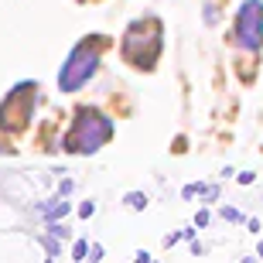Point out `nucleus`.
Here are the masks:
<instances>
[{
	"label": "nucleus",
	"instance_id": "obj_15",
	"mask_svg": "<svg viewBox=\"0 0 263 263\" xmlns=\"http://www.w3.org/2000/svg\"><path fill=\"white\" fill-rule=\"evenodd\" d=\"M48 233L51 236H59V239H68V229L62 222H48Z\"/></svg>",
	"mask_w": 263,
	"mask_h": 263
},
{
	"label": "nucleus",
	"instance_id": "obj_11",
	"mask_svg": "<svg viewBox=\"0 0 263 263\" xmlns=\"http://www.w3.org/2000/svg\"><path fill=\"white\" fill-rule=\"evenodd\" d=\"M205 188H209V185H202V181H192V185L181 188V195H185V198H195V195H205Z\"/></svg>",
	"mask_w": 263,
	"mask_h": 263
},
{
	"label": "nucleus",
	"instance_id": "obj_25",
	"mask_svg": "<svg viewBox=\"0 0 263 263\" xmlns=\"http://www.w3.org/2000/svg\"><path fill=\"white\" fill-rule=\"evenodd\" d=\"M243 263H253V256H246V260H243Z\"/></svg>",
	"mask_w": 263,
	"mask_h": 263
},
{
	"label": "nucleus",
	"instance_id": "obj_21",
	"mask_svg": "<svg viewBox=\"0 0 263 263\" xmlns=\"http://www.w3.org/2000/svg\"><path fill=\"white\" fill-rule=\"evenodd\" d=\"M68 192H72V181H68V178H65V181H62V185H59V195H62V198H65V195H68Z\"/></svg>",
	"mask_w": 263,
	"mask_h": 263
},
{
	"label": "nucleus",
	"instance_id": "obj_5",
	"mask_svg": "<svg viewBox=\"0 0 263 263\" xmlns=\"http://www.w3.org/2000/svg\"><path fill=\"white\" fill-rule=\"evenodd\" d=\"M233 45L243 51H260L263 48V0H243L233 21Z\"/></svg>",
	"mask_w": 263,
	"mask_h": 263
},
{
	"label": "nucleus",
	"instance_id": "obj_23",
	"mask_svg": "<svg viewBox=\"0 0 263 263\" xmlns=\"http://www.w3.org/2000/svg\"><path fill=\"white\" fill-rule=\"evenodd\" d=\"M0 154H14V147H10V144H4V140H0Z\"/></svg>",
	"mask_w": 263,
	"mask_h": 263
},
{
	"label": "nucleus",
	"instance_id": "obj_22",
	"mask_svg": "<svg viewBox=\"0 0 263 263\" xmlns=\"http://www.w3.org/2000/svg\"><path fill=\"white\" fill-rule=\"evenodd\" d=\"M202 253H205V246L198 239H192V256H202Z\"/></svg>",
	"mask_w": 263,
	"mask_h": 263
},
{
	"label": "nucleus",
	"instance_id": "obj_8",
	"mask_svg": "<svg viewBox=\"0 0 263 263\" xmlns=\"http://www.w3.org/2000/svg\"><path fill=\"white\" fill-rule=\"evenodd\" d=\"M38 243L41 246H45V250H48V256H59L62 253V239H59V236H38Z\"/></svg>",
	"mask_w": 263,
	"mask_h": 263
},
{
	"label": "nucleus",
	"instance_id": "obj_17",
	"mask_svg": "<svg viewBox=\"0 0 263 263\" xmlns=\"http://www.w3.org/2000/svg\"><path fill=\"white\" fill-rule=\"evenodd\" d=\"M236 181H239V185H253L256 175H253V171H236Z\"/></svg>",
	"mask_w": 263,
	"mask_h": 263
},
{
	"label": "nucleus",
	"instance_id": "obj_20",
	"mask_svg": "<svg viewBox=\"0 0 263 263\" xmlns=\"http://www.w3.org/2000/svg\"><path fill=\"white\" fill-rule=\"evenodd\" d=\"M246 229H250V233H260V219H256V215H253V219H246Z\"/></svg>",
	"mask_w": 263,
	"mask_h": 263
},
{
	"label": "nucleus",
	"instance_id": "obj_10",
	"mask_svg": "<svg viewBox=\"0 0 263 263\" xmlns=\"http://www.w3.org/2000/svg\"><path fill=\"white\" fill-rule=\"evenodd\" d=\"M226 219V222H246L243 219V212H239V209H233V205H222V212H219Z\"/></svg>",
	"mask_w": 263,
	"mask_h": 263
},
{
	"label": "nucleus",
	"instance_id": "obj_4",
	"mask_svg": "<svg viewBox=\"0 0 263 263\" xmlns=\"http://www.w3.org/2000/svg\"><path fill=\"white\" fill-rule=\"evenodd\" d=\"M34 106H38V82H17L0 103V130L7 134L24 130L34 120Z\"/></svg>",
	"mask_w": 263,
	"mask_h": 263
},
{
	"label": "nucleus",
	"instance_id": "obj_3",
	"mask_svg": "<svg viewBox=\"0 0 263 263\" xmlns=\"http://www.w3.org/2000/svg\"><path fill=\"white\" fill-rule=\"evenodd\" d=\"M164 51V28L157 17H137L127 28V34L120 38V55L123 62L140 72H151Z\"/></svg>",
	"mask_w": 263,
	"mask_h": 263
},
{
	"label": "nucleus",
	"instance_id": "obj_1",
	"mask_svg": "<svg viewBox=\"0 0 263 263\" xmlns=\"http://www.w3.org/2000/svg\"><path fill=\"white\" fill-rule=\"evenodd\" d=\"M113 134H117L113 117H106L96 106H79L72 113V123H68L59 147L65 154H96V151H103L113 140Z\"/></svg>",
	"mask_w": 263,
	"mask_h": 263
},
{
	"label": "nucleus",
	"instance_id": "obj_12",
	"mask_svg": "<svg viewBox=\"0 0 263 263\" xmlns=\"http://www.w3.org/2000/svg\"><path fill=\"white\" fill-rule=\"evenodd\" d=\"M209 219H212V212H209V209H198V212H195V229H205Z\"/></svg>",
	"mask_w": 263,
	"mask_h": 263
},
{
	"label": "nucleus",
	"instance_id": "obj_2",
	"mask_svg": "<svg viewBox=\"0 0 263 263\" xmlns=\"http://www.w3.org/2000/svg\"><path fill=\"white\" fill-rule=\"evenodd\" d=\"M106 48H109L106 34H86L76 48L68 51L62 68H59V89L65 96H72L82 86H89V79L99 72V62H103V51Z\"/></svg>",
	"mask_w": 263,
	"mask_h": 263
},
{
	"label": "nucleus",
	"instance_id": "obj_26",
	"mask_svg": "<svg viewBox=\"0 0 263 263\" xmlns=\"http://www.w3.org/2000/svg\"><path fill=\"white\" fill-rule=\"evenodd\" d=\"M45 263H55V256H51V260H45Z\"/></svg>",
	"mask_w": 263,
	"mask_h": 263
},
{
	"label": "nucleus",
	"instance_id": "obj_13",
	"mask_svg": "<svg viewBox=\"0 0 263 263\" xmlns=\"http://www.w3.org/2000/svg\"><path fill=\"white\" fill-rule=\"evenodd\" d=\"M96 215V202H82L79 205V219H92Z\"/></svg>",
	"mask_w": 263,
	"mask_h": 263
},
{
	"label": "nucleus",
	"instance_id": "obj_14",
	"mask_svg": "<svg viewBox=\"0 0 263 263\" xmlns=\"http://www.w3.org/2000/svg\"><path fill=\"white\" fill-rule=\"evenodd\" d=\"M103 260V243H89V263Z\"/></svg>",
	"mask_w": 263,
	"mask_h": 263
},
{
	"label": "nucleus",
	"instance_id": "obj_16",
	"mask_svg": "<svg viewBox=\"0 0 263 263\" xmlns=\"http://www.w3.org/2000/svg\"><path fill=\"white\" fill-rule=\"evenodd\" d=\"M181 239H185V229H181V233H167V236H164V246L171 250V246H178Z\"/></svg>",
	"mask_w": 263,
	"mask_h": 263
},
{
	"label": "nucleus",
	"instance_id": "obj_24",
	"mask_svg": "<svg viewBox=\"0 0 263 263\" xmlns=\"http://www.w3.org/2000/svg\"><path fill=\"white\" fill-rule=\"evenodd\" d=\"M256 256H260V260H263V243H260V246H256Z\"/></svg>",
	"mask_w": 263,
	"mask_h": 263
},
{
	"label": "nucleus",
	"instance_id": "obj_7",
	"mask_svg": "<svg viewBox=\"0 0 263 263\" xmlns=\"http://www.w3.org/2000/svg\"><path fill=\"white\" fill-rule=\"evenodd\" d=\"M123 205H127L130 212H144L147 205H151V198H147L144 192H127V195H123Z\"/></svg>",
	"mask_w": 263,
	"mask_h": 263
},
{
	"label": "nucleus",
	"instance_id": "obj_18",
	"mask_svg": "<svg viewBox=\"0 0 263 263\" xmlns=\"http://www.w3.org/2000/svg\"><path fill=\"white\" fill-rule=\"evenodd\" d=\"M134 263H154V260H151V253H147V250H137V253H134Z\"/></svg>",
	"mask_w": 263,
	"mask_h": 263
},
{
	"label": "nucleus",
	"instance_id": "obj_6",
	"mask_svg": "<svg viewBox=\"0 0 263 263\" xmlns=\"http://www.w3.org/2000/svg\"><path fill=\"white\" fill-rule=\"evenodd\" d=\"M68 212H72V202H65L62 195L59 198H48L45 205H38V215L45 219V222H62Z\"/></svg>",
	"mask_w": 263,
	"mask_h": 263
},
{
	"label": "nucleus",
	"instance_id": "obj_9",
	"mask_svg": "<svg viewBox=\"0 0 263 263\" xmlns=\"http://www.w3.org/2000/svg\"><path fill=\"white\" fill-rule=\"evenodd\" d=\"M72 260H76V263L89 260V243H86V239H76V246H72Z\"/></svg>",
	"mask_w": 263,
	"mask_h": 263
},
{
	"label": "nucleus",
	"instance_id": "obj_19",
	"mask_svg": "<svg viewBox=\"0 0 263 263\" xmlns=\"http://www.w3.org/2000/svg\"><path fill=\"white\" fill-rule=\"evenodd\" d=\"M188 140H185V137H178V140H175V147H171V151H175V154H185V151H188Z\"/></svg>",
	"mask_w": 263,
	"mask_h": 263
}]
</instances>
